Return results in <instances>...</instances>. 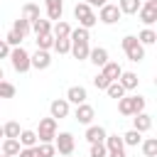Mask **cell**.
Returning a JSON list of instances; mask_svg holds the SVG:
<instances>
[{
  "instance_id": "cell-1",
  "label": "cell",
  "mask_w": 157,
  "mask_h": 157,
  "mask_svg": "<svg viewBox=\"0 0 157 157\" xmlns=\"http://www.w3.org/2000/svg\"><path fill=\"white\" fill-rule=\"evenodd\" d=\"M88 39H91L88 29H83V27H76V29H71V34H69L71 52H69V54H74V59H78V61H86V59H88V52H91V44H88Z\"/></svg>"
},
{
  "instance_id": "cell-2",
  "label": "cell",
  "mask_w": 157,
  "mask_h": 157,
  "mask_svg": "<svg viewBox=\"0 0 157 157\" xmlns=\"http://www.w3.org/2000/svg\"><path fill=\"white\" fill-rule=\"evenodd\" d=\"M145 105H147V101H145V96H140V93H135V96H123V98L118 101L120 115H137V113H145Z\"/></svg>"
},
{
  "instance_id": "cell-3",
  "label": "cell",
  "mask_w": 157,
  "mask_h": 157,
  "mask_svg": "<svg viewBox=\"0 0 157 157\" xmlns=\"http://www.w3.org/2000/svg\"><path fill=\"white\" fill-rule=\"evenodd\" d=\"M120 47H123V52H125V56H128L130 61L140 64V61L145 59V47L137 42V37H135V34H125V37H123V42H120Z\"/></svg>"
},
{
  "instance_id": "cell-4",
  "label": "cell",
  "mask_w": 157,
  "mask_h": 157,
  "mask_svg": "<svg viewBox=\"0 0 157 157\" xmlns=\"http://www.w3.org/2000/svg\"><path fill=\"white\" fill-rule=\"evenodd\" d=\"M74 17L78 20V27H83V29H91V27L98 25V17H96L93 7H88L86 2H76V7H74Z\"/></svg>"
},
{
  "instance_id": "cell-5",
  "label": "cell",
  "mask_w": 157,
  "mask_h": 157,
  "mask_svg": "<svg viewBox=\"0 0 157 157\" xmlns=\"http://www.w3.org/2000/svg\"><path fill=\"white\" fill-rule=\"evenodd\" d=\"M10 64H12V69L17 71V74H27L32 66H29V52L25 49V47H12L10 49Z\"/></svg>"
},
{
  "instance_id": "cell-6",
  "label": "cell",
  "mask_w": 157,
  "mask_h": 157,
  "mask_svg": "<svg viewBox=\"0 0 157 157\" xmlns=\"http://www.w3.org/2000/svg\"><path fill=\"white\" fill-rule=\"evenodd\" d=\"M54 150H56L59 155H64V157H71L74 150H76L74 135H71V132H56V137H54Z\"/></svg>"
},
{
  "instance_id": "cell-7",
  "label": "cell",
  "mask_w": 157,
  "mask_h": 157,
  "mask_svg": "<svg viewBox=\"0 0 157 157\" xmlns=\"http://www.w3.org/2000/svg\"><path fill=\"white\" fill-rule=\"evenodd\" d=\"M34 132H37V140L39 142H54V137H56V120L54 118H42L39 120V128Z\"/></svg>"
},
{
  "instance_id": "cell-8",
  "label": "cell",
  "mask_w": 157,
  "mask_h": 157,
  "mask_svg": "<svg viewBox=\"0 0 157 157\" xmlns=\"http://www.w3.org/2000/svg\"><path fill=\"white\" fill-rule=\"evenodd\" d=\"M137 17H140V22L145 27H152L157 22V0H145L140 5V10H137Z\"/></svg>"
},
{
  "instance_id": "cell-9",
  "label": "cell",
  "mask_w": 157,
  "mask_h": 157,
  "mask_svg": "<svg viewBox=\"0 0 157 157\" xmlns=\"http://www.w3.org/2000/svg\"><path fill=\"white\" fill-rule=\"evenodd\" d=\"M98 22H103V25H115V22H120V10H118V5H110V2H105L103 7H98Z\"/></svg>"
},
{
  "instance_id": "cell-10",
  "label": "cell",
  "mask_w": 157,
  "mask_h": 157,
  "mask_svg": "<svg viewBox=\"0 0 157 157\" xmlns=\"http://www.w3.org/2000/svg\"><path fill=\"white\" fill-rule=\"evenodd\" d=\"M105 145V157H125V145H123V137L120 135H105L103 140Z\"/></svg>"
},
{
  "instance_id": "cell-11",
  "label": "cell",
  "mask_w": 157,
  "mask_h": 157,
  "mask_svg": "<svg viewBox=\"0 0 157 157\" xmlns=\"http://www.w3.org/2000/svg\"><path fill=\"white\" fill-rule=\"evenodd\" d=\"M69 113H71V105H69L66 98H54L49 103V118L61 120V118H69Z\"/></svg>"
},
{
  "instance_id": "cell-12",
  "label": "cell",
  "mask_w": 157,
  "mask_h": 157,
  "mask_svg": "<svg viewBox=\"0 0 157 157\" xmlns=\"http://www.w3.org/2000/svg\"><path fill=\"white\" fill-rule=\"evenodd\" d=\"M29 66H32V69H37V71L49 69V66H52V54H49V52L37 49L34 54H29Z\"/></svg>"
},
{
  "instance_id": "cell-13",
  "label": "cell",
  "mask_w": 157,
  "mask_h": 157,
  "mask_svg": "<svg viewBox=\"0 0 157 157\" xmlns=\"http://www.w3.org/2000/svg\"><path fill=\"white\" fill-rule=\"evenodd\" d=\"M74 118H76L81 125H93L96 110H93V105H91V103H81V105H76V110H74Z\"/></svg>"
},
{
  "instance_id": "cell-14",
  "label": "cell",
  "mask_w": 157,
  "mask_h": 157,
  "mask_svg": "<svg viewBox=\"0 0 157 157\" xmlns=\"http://www.w3.org/2000/svg\"><path fill=\"white\" fill-rule=\"evenodd\" d=\"M86 98H88V91L83 86H69V91H66L69 105H81V103H86Z\"/></svg>"
},
{
  "instance_id": "cell-15",
  "label": "cell",
  "mask_w": 157,
  "mask_h": 157,
  "mask_svg": "<svg viewBox=\"0 0 157 157\" xmlns=\"http://www.w3.org/2000/svg\"><path fill=\"white\" fill-rule=\"evenodd\" d=\"M44 10H47V17L59 22L61 15H64V0H44Z\"/></svg>"
},
{
  "instance_id": "cell-16",
  "label": "cell",
  "mask_w": 157,
  "mask_h": 157,
  "mask_svg": "<svg viewBox=\"0 0 157 157\" xmlns=\"http://www.w3.org/2000/svg\"><path fill=\"white\" fill-rule=\"evenodd\" d=\"M105 135H108V132H105L103 125H86V135H83V137H86L88 145H93V142H103Z\"/></svg>"
},
{
  "instance_id": "cell-17",
  "label": "cell",
  "mask_w": 157,
  "mask_h": 157,
  "mask_svg": "<svg viewBox=\"0 0 157 157\" xmlns=\"http://www.w3.org/2000/svg\"><path fill=\"white\" fill-rule=\"evenodd\" d=\"M88 61L93 64V66H105L108 64V49L105 47H93L91 52H88Z\"/></svg>"
},
{
  "instance_id": "cell-18",
  "label": "cell",
  "mask_w": 157,
  "mask_h": 157,
  "mask_svg": "<svg viewBox=\"0 0 157 157\" xmlns=\"http://www.w3.org/2000/svg\"><path fill=\"white\" fill-rule=\"evenodd\" d=\"M120 74H123V66H120L118 61H108L105 66H101V76H105L110 83H113V81H118V78H120Z\"/></svg>"
},
{
  "instance_id": "cell-19",
  "label": "cell",
  "mask_w": 157,
  "mask_h": 157,
  "mask_svg": "<svg viewBox=\"0 0 157 157\" xmlns=\"http://www.w3.org/2000/svg\"><path fill=\"white\" fill-rule=\"evenodd\" d=\"M150 128H152V115H150V113H137V115H132V130L147 132Z\"/></svg>"
},
{
  "instance_id": "cell-20",
  "label": "cell",
  "mask_w": 157,
  "mask_h": 157,
  "mask_svg": "<svg viewBox=\"0 0 157 157\" xmlns=\"http://www.w3.org/2000/svg\"><path fill=\"white\" fill-rule=\"evenodd\" d=\"M20 17H22V20H27V22L32 25L34 20H39V17H42V10H39V5H37V2H25V5H22V15H20Z\"/></svg>"
},
{
  "instance_id": "cell-21",
  "label": "cell",
  "mask_w": 157,
  "mask_h": 157,
  "mask_svg": "<svg viewBox=\"0 0 157 157\" xmlns=\"http://www.w3.org/2000/svg\"><path fill=\"white\" fill-rule=\"evenodd\" d=\"M118 83H120L125 91H135V88H137V83H140V78H137V74H135V71H123V74H120V78H118Z\"/></svg>"
},
{
  "instance_id": "cell-22",
  "label": "cell",
  "mask_w": 157,
  "mask_h": 157,
  "mask_svg": "<svg viewBox=\"0 0 157 157\" xmlns=\"http://www.w3.org/2000/svg\"><path fill=\"white\" fill-rule=\"evenodd\" d=\"M71 29H74V27H71L69 22H64V20H59V22H56V25L52 27V37H54V39H69V34H71Z\"/></svg>"
},
{
  "instance_id": "cell-23",
  "label": "cell",
  "mask_w": 157,
  "mask_h": 157,
  "mask_svg": "<svg viewBox=\"0 0 157 157\" xmlns=\"http://www.w3.org/2000/svg\"><path fill=\"white\" fill-rule=\"evenodd\" d=\"M142 0H118V10L120 15H137Z\"/></svg>"
},
{
  "instance_id": "cell-24",
  "label": "cell",
  "mask_w": 157,
  "mask_h": 157,
  "mask_svg": "<svg viewBox=\"0 0 157 157\" xmlns=\"http://www.w3.org/2000/svg\"><path fill=\"white\" fill-rule=\"evenodd\" d=\"M32 32H34V37L52 34V22H49V20H44V17H39V20H34V22H32Z\"/></svg>"
},
{
  "instance_id": "cell-25",
  "label": "cell",
  "mask_w": 157,
  "mask_h": 157,
  "mask_svg": "<svg viewBox=\"0 0 157 157\" xmlns=\"http://www.w3.org/2000/svg\"><path fill=\"white\" fill-rule=\"evenodd\" d=\"M22 147H20V142L17 140H10V137H5L2 140V145H0V152L2 155H7V157H17V152H20Z\"/></svg>"
},
{
  "instance_id": "cell-26",
  "label": "cell",
  "mask_w": 157,
  "mask_h": 157,
  "mask_svg": "<svg viewBox=\"0 0 157 157\" xmlns=\"http://www.w3.org/2000/svg\"><path fill=\"white\" fill-rule=\"evenodd\" d=\"M137 42H140L142 47H152V44L157 42V32H155L152 27H145V29L137 34Z\"/></svg>"
},
{
  "instance_id": "cell-27",
  "label": "cell",
  "mask_w": 157,
  "mask_h": 157,
  "mask_svg": "<svg viewBox=\"0 0 157 157\" xmlns=\"http://www.w3.org/2000/svg\"><path fill=\"white\" fill-rule=\"evenodd\" d=\"M17 142H20V147H34L39 140H37V132L34 130H22L20 137H17Z\"/></svg>"
},
{
  "instance_id": "cell-28",
  "label": "cell",
  "mask_w": 157,
  "mask_h": 157,
  "mask_svg": "<svg viewBox=\"0 0 157 157\" xmlns=\"http://www.w3.org/2000/svg\"><path fill=\"white\" fill-rule=\"evenodd\" d=\"M20 132H22V128H20V123H17V120H10V123H5V125H2V135H5V137H10V140H17V137H20Z\"/></svg>"
},
{
  "instance_id": "cell-29",
  "label": "cell",
  "mask_w": 157,
  "mask_h": 157,
  "mask_svg": "<svg viewBox=\"0 0 157 157\" xmlns=\"http://www.w3.org/2000/svg\"><path fill=\"white\" fill-rule=\"evenodd\" d=\"M123 137V145L125 147H137L140 142H142V132H137V130H128L125 135H120Z\"/></svg>"
},
{
  "instance_id": "cell-30",
  "label": "cell",
  "mask_w": 157,
  "mask_h": 157,
  "mask_svg": "<svg viewBox=\"0 0 157 157\" xmlns=\"http://www.w3.org/2000/svg\"><path fill=\"white\" fill-rule=\"evenodd\" d=\"M140 147H142L145 157H157V137H145L140 142Z\"/></svg>"
},
{
  "instance_id": "cell-31",
  "label": "cell",
  "mask_w": 157,
  "mask_h": 157,
  "mask_svg": "<svg viewBox=\"0 0 157 157\" xmlns=\"http://www.w3.org/2000/svg\"><path fill=\"white\" fill-rule=\"evenodd\" d=\"M12 32H15V34H20V37L25 39V37H27V34L32 32V25H29L27 20H22V17H17V20H15V25H12Z\"/></svg>"
},
{
  "instance_id": "cell-32",
  "label": "cell",
  "mask_w": 157,
  "mask_h": 157,
  "mask_svg": "<svg viewBox=\"0 0 157 157\" xmlns=\"http://www.w3.org/2000/svg\"><path fill=\"white\" fill-rule=\"evenodd\" d=\"M34 152H37V157H54L56 155L54 142H37L34 145Z\"/></svg>"
},
{
  "instance_id": "cell-33",
  "label": "cell",
  "mask_w": 157,
  "mask_h": 157,
  "mask_svg": "<svg viewBox=\"0 0 157 157\" xmlns=\"http://www.w3.org/2000/svg\"><path fill=\"white\" fill-rule=\"evenodd\" d=\"M105 93H108L110 98H115V101H120V98L125 96V88H123V86H120L118 81H113V83H110V86L105 88Z\"/></svg>"
},
{
  "instance_id": "cell-34",
  "label": "cell",
  "mask_w": 157,
  "mask_h": 157,
  "mask_svg": "<svg viewBox=\"0 0 157 157\" xmlns=\"http://www.w3.org/2000/svg\"><path fill=\"white\" fill-rule=\"evenodd\" d=\"M15 93H17L15 83H10V81H0V98H15Z\"/></svg>"
},
{
  "instance_id": "cell-35",
  "label": "cell",
  "mask_w": 157,
  "mask_h": 157,
  "mask_svg": "<svg viewBox=\"0 0 157 157\" xmlns=\"http://www.w3.org/2000/svg\"><path fill=\"white\" fill-rule=\"evenodd\" d=\"M34 42H37V49H42V52H49V49L54 47V37H52V34H44V37H37Z\"/></svg>"
},
{
  "instance_id": "cell-36",
  "label": "cell",
  "mask_w": 157,
  "mask_h": 157,
  "mask_svg": "<svg viewBox=\"0 0 157 157\" xmlns=\"http://www.w3.org/2000/svg\"><path fill=\"white\" fill-rule=\"evenodd\" d=\"M56 54H69L71 52V42L69 39H54V47H52Z\"/></svg>"
},
{
  "instance_id": "cell-37",
  "label": "cell",
  "mask_w": 157,
  "mask_h": 157,
  "mask_svg": "<svg viewBox=\"0 0 157 157\" xmlns=\"http://www.w3.org/2000/svg\"><path fill=\"white\" fill-rule=\"evenodd\" d=\"M5 42H7V47H10V49H12V47H22V37H20V34H15L12 29L7 32V37H5Z\"/></svg>"
},
{
  "instance_id": "cell-38",
  "label": "cell",
  "mask_w": 157,
  "mask_h": 157,
  "mask_svg": "<svg viewBox=\"0 0 157 157\" xmlns=\"http://www.w3.org/2000/svg\"><path fill=\"white\" fill-rule=\"evenodd\" d=\"M108 152H105V145L103 142H93L91 145V157H105Z\"/></svg>"
},
{
  "instance_id": "cell-39",
  "label": "cell",
  "mask_w": 157,
  "mask_h": 157,
  "mask_svg": "<svg viewBox=\"0 0 157 157\" xmlns=\"http://www.w3.org/2000/svg\"><path fill=\"white\" fill-rule=\"evenodd\" d=\"M93 86H96V88H98V91H105V88H108V86H110V81H108V78H105V76H101V74H98V76H96V78H93Z\"/></svg>"
},
{
  "instance_id": "cell-40",
  "label": "cell",
  "mask_w": 157,
  "mask_h": 157,
  "mask_svg": "<svg viewBox=\"0 0 157 157\" xmlns=\"http://www.w3.org/2000/svg\"><path fill=\"white\" fill-rule=\"evenodd\" d=\"M7 56H10V47L5 39H0V59H7Z\"/></svg>"
},
{
  "instance_id": "cell-41",
  "label": "cell",
  "mask_w": 157,
  "mask_h": 157,
  "mask_svg": "<svg viewBox=\"0 0 157 157\" xmlns=\"http://www.w3.org/2000/svg\"><path fill=\"white\" fill-rule=\"evenodd\" d=\"M17 157H37V152H34V147H22L17 152Z\"/></svg>"
},
{
  "instance_id": "cell-42",
  "label": "cell",
  "mask_w": 157,
  "mask_h": 157,
  "mask_svg": "<svg viewBox=\"0 0 157 157\" xmlns=\"http://www.w3.org/2000/svg\"><path fill=\"white\" fill-rule=\"evenodd\" d=\"M83 2H86L88 7H103V5L108 2V0H83Z\"/></svg>"
},
{
  "instance_id": "cell-43",
  "label": "cell",
  "mask_w": 157,
  "mask_h": 157,
  "mask_svg": "<svg viewBox=\"0 0 157 157\" xmlns=\"http://www.w3.org/2000/svg\"><path fill=\"white\" fill-rule=\"evenodd\" d=\"M0 81H5V71H2V66H0Z\"/></svg>"
},
{
  "instance_id": "cell-44",
  "label": "cell",
  "mask_w": 157,
  "mask_h": 157,
  "mask_svg": "<svg viewBox=\"0 0 157 157\" xmlns=\"http://www.w3.org/2000/svg\"><path fill=\"white\" fill-rule=\"evenodd\" d=\"M0 137H5V135H2V125H0Z\"/></svg>"
},
{
  "instance_id": "cell-45",
  "label": "cell",
  "mask_w": 157,
  "mask_h": 157,
  "mask_svg": "<svg viewBox=\"0 0 157 157\" xmlns=\"http://www.w3.org/2000/svg\"><path fill=\"white\" fill-rule=\"evenodd\" d=\"M0 157H7V155H0Z\"/></svg>"
},
{
  "instance_id": "cell-46",
  "label": "cell",
  "mask_w": 157,
  "mask_h": 157,
  "mask_svg": "<svg viewBox=\"0 0 157 157\" xmlns=\"http://www.w3.org/2000/svg\"><path fill=\"white\" fill-rule=\"evenodd\" d=\"M0 155H2V152H0Z\"/></svg>"
}]
</instances>
